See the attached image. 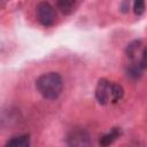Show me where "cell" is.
I'll return each instance as SVG.
<instances>
[{"label":"cell","mask_w":147,"mask_h":147,"mask_svg":"<svg viewBox=\"0 0 147 147\" xmlns=\"http://www.w3.org/2000/svg\"><path fill=\"white\" fill-rule=\"evenodd\" d=\"M124 95V90L119 84H115L113 85V96H114V102H117L118 100H121Z\"/></svg>","instance_id":"9c48e42d"},{"label":"cell","mask_w":147,"mask_h":147,"mask_svg":"<svg viewBox=\"0 0 147 147\" xmlns=\"http://www.w3.org/2000/svg\"><path fill=\"white\" fill-rule=\"evenodd\" d=\"M122 134V131L119 127H113L108 133L103 134L100 139H99V145L101 147H108L110 146L119 136Z\"/></svg>","instance_id":"5b68a950"},{"label":"cell","mask_w":147,"mask_h":147,"mask_svg":"<svg viewBox=\"0 0 147 147\" xmlns=\"http://www.w3.org/2000/svg\"><path fill=\"white\" fill-rule=\"evenodd\" d=\"M132 63H134L142 72L147 69V47H145L144 48V51H142V53H141V56H140V59L137 61V62H132Z\"/></svg>","instance_id":"ba28073f"},{"label":"cell","mask_w":147,"mask_h":147,"mask_svg":"<svg viewBox=\"0 0 147 147\" xmlns=\"http://www.w3.org/2000/svg\"><path fill=\"white\" fill-rule=\"evenodd\" d=\"M145 9H146V5H145V1L142 0H137L134 1L133 3V11L136 15H142L145 13Z\"/></svg>","instance_id":"30bf717a"},{"label":"cell","mask_w":147,"mask_h":147,"mask_svg":"<svg viewBox=\"0 0 147 147\" xmlns=\"http://www.w3.org/2000/svg\"><path fill=\"white\" fill-rule=\"evenodd\" d=\"M37 18L44 26H52L56 20V11L54 7L48 2H39L36 7Z\"/></svg>","instance_id":"3957f363"},{"label":"cell","mask_w":147,"mask_h":147,"mask_svg":"<svg viewBox=\"0 0 147 147\" xmlns=\"http://www.w3.org/2000/svg\"><path fill=\"white\" fill-rule=\"evenodd\" d=\"M36 87L42 98L47 100H55L62 92L63 82L57 72H47L38 77L36 80Z\"/></svg>","instance_id":"6da1fadb"},{"label":"cell","mask_w":147,"mask_h":147,"mask_svg":"<svg viewBox=\"0 0 147 147\" xmlns=\"http://www.w3.org/2000/svg\"><path fill=\"white\" fill-rule=\"evenodd\" d=\"M65 141L68 147H92L90 133L79 126H75L68 132Z\"/></svg>","instance_id":"7a4b0ae2"},{"label":"cell","mask_w":147,"mask_h":147,"mask_svg":"<svg viewBox=\"0 0 147 147\" xmlns=\"http://www.w3.org/2000/svg\"><path fill=\"white\" fill-rule=\"evenodd\" d=\"M77 5H78V2H76L74 0H60V1L56 2V7L64 15L71 14L75 10V8L77 7Z\"/></svg>","instance_id":"52a82bcc"},{"label":"cell","mask_w":147,"mask_h":147,"mask_svg":"<svg viewBox=\"0 0 147 147\" xmlns=\"http://www.w3.org/2000/svg\"><path fill=\"white\" fill-rule=\"evenodd\" d=\"M5 147H30V136L29 134H20L9 139Z\"/></svg>","instance_id":"8992f818"},{"label":"cell","mask_w":147,"mask_h":147,"mask_svg":"<svg viewBox=\"0 0 147 147\" xmlns=\"http://www.w3.org/2000/svg\"><path fill=\"white\" fill-rule=\"evenodd\" d=\"M121 10L123 13H127L130 10V2L129 1H123L121 3Z\"/></svg>","instance_id":"8fae6325"},{"label":"cell","mask_w":147,"mask_h":147,"mask_svg":"<svg viewBox=\"0 0 147 147\" xmlns=\"http://www.w3.org/2000/svg\"><path fill=\"white\" fill-rule=\"evenodd\" d=\"M113 85H114V83H110L106 78L99 79L96 87H95V98L100 105L105 106V105L109 103L110 101L114 102Z\"/></svg>","instance_id":"277c9868"}]
</instances>
